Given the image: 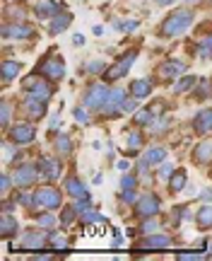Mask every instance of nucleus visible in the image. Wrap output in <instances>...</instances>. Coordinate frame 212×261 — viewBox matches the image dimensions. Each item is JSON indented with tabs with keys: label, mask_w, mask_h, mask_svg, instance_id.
Masks as SVG:
<instances>
[{
	"label": "nucleus",
	"mask_w": 212,
	"mask_h": 261,
	"mask_svg": "<svg viewBox=\"0 0 212 261\" xmlns=\"http://www.w3.org/2000/svg\"><path fill=\"white\" fill-rule=\"evenodd\" d=\"M171 172H174V165H169V162H166V165H162V169H159V179H166Z\"/></svg>",
	"instance_id": "a19ab883"
},
{
	"label": "nucleus",
	"mask_w": 212,
	"mask_h": 261,
	"mask_svg": "<svg viewBox=\"0 0 212 261\" xmlns=\"http://www.w3.org/2000/svg\"><path fill=\"white\" fill-rule=\"evenodd\" d=\"M155 119H157V114L152 112V109H142V112L135 114V121H138L140 126H152Z\"/></svg>",
	"instance_id": "bb28decb"
},
{
	"label": "nucleus",
	"mask_w": 212,
	"mask_h": 261,
	"mask_svg": "<svg viewBox=\"0 0 212 261\" xmlns=\"http://www.w3.org/2000/svg\"><path fill=\"white\" fill-rule=\"evenodd\" d=\"M188 3H195V0H188Z\"/></svg>",
	"instance_id": "5fc2aeb1"
},
{
	"label": "nucleus",
	"mask_w": 212,
	"mask_h": 261,
	"mask_svg": "<svg viewBox=\"0 0 212 261\" xmlns=\"http://www.w3.org/2000/svg\"><path fill=\"white\" fill-rule=\"evenodd\" d=\"M48 242H51V247H53L55 252H58V249H65V247H68V240H65V234H48Z\"/></svg>",
	"instance_id": "2f4dec72"
},
{
	"label": "nucleus",
	"mask_w": 212,
	"mask_h": 261,
	"mask_svg": "<svg viewBox=\"0 0 212 261\" xmlns=\"http://www.w3.org/2000/svg\"><path fill=\"white\" fill-rule=\"evenodd\" d=\"M37 17H51V15H58L60 12V3H53V0H44V3H39L37 5Z\"/></svg>",
	"instance_id": "4be33fe9"
},
{
	"label": "nucleus",
	"mask_w": 212,
	"mask_h": 261,
	"mask_svg": "<svg viewBox=\"0 0 212 261\" xmlns=\"http://www.w3.org/2000/svg\"><path fill=\"white\" fill-rule=\"evenodd\" d=\"M135 58H138V51H128L126 56L118 58V63L113 65V68H109V70L104 73V77H106V80H118V77H123V75L128 73V68L133 65Z\"/></svg>",
	"instance_id": "423d86ee"
},
{
	"label": "nucleus",
	"mask_w": 212,
	"mask_h": 261,
	"mask_svg": "<svg viewBox=\"0 0 212 261\" xmlns=\"http://www.w3.org/2000/svg\"><path fill=\"white\" fill-rule=\"evenodd\" d=\"M169 187H171V191H181V189L186 187V172H184V169H178V172H176Z\"/></svg>",
	"instance_id": "c756f323"
},
{
	"label": "nucleus",
	"mask_w": 212,
	"mask_h": 261,
	"mask_svg": "<svg viewBox=\"0 0 212 261\" xmlns=\"http://www.w3.org/2000/svg\"><path fill=\"white\" fill-rule=\"evenodd\" d=\"M128 167H130V162H128V160H120V162H118V169H123V172H126Z\"/></svg>",
	"instance_id": "603ef678"
},
{
	"label": "nucleus",
	"mask_w": 212,
	"mask_h": 261,
	"mask_svg": "<svg viewBox=\"0 0 212 261\" xmlns=\"http://www.w3.org/2000/svg\"><path fill=\"white\" fill-rule=\"evenodd\" d=\"M39 172H41V177L46 179V181H55V179L60 177V162L55 158H41Z\"/></svg>",
	"instance_id": "9b49d317"
},
{
	"label": "nucleus",
	"mask_w": 212,
	"mask_h": 261,
	"mask_svg": "<svg viewBox=\"0 0 212 261\" xmlns=\"http://www.w3.org/2000/svg\"><path fill=\"white\" fill-rule=\"evenodd\" d=\"M41 174L39 172V167H34V165H22V167L15 169V174H12V181L17 184V187H32L34 181H37V177Z\"/></svg>",
	"instance_id": "0eeeda50"
},
{
	"label": "nucleus",
	"mask_w": 212,
	"mask_h": 261,
	"mask_svg": "<svg viewBox=\"0 0 212 261\" xmlns=\"http://www.w3.org/2000/svg\"><path fill=\"white\" fill-rule=\"evenodd\" d=\"M10 123V104L5 102L3 104V126H8Z\"/></svg>",
	"instance_id": "c03bdc74"
},
{
	"label": "nucleus",
	"mask_w": 212,
	"mask_h": 261,
	"mask_svg": "<svg viewBox=\"0 0 212 261\" xmlns=\"http://www.w3.org/2000/svg\"><path fill=\"white\" fill-rule=\"evenodd\" d=\"M10 138H12L15 145H27V143L37 138V128L32 123H17L15 128L10 130Z\"/></svg>",
	"instance_id": "6e6552de"
},
{
	"label": "nucleus",
	"mask_w": 212,
	"mask_h": 261,
	"mask_svg": "<svg viewBox=\"0 0 212 261\" xmlns=\"http://www.w3.org/2000/svg\"><path fill=\"white\" fill-rule=\"evenodd\" d=\"M17 230H19L17 218H12V215H3V218H0V237L10 240V237L17 234Z\"/></svg>",
	"instance_id": "dca6fc26"
},
{
	"label": "nucleus",
	"mask_w": 212,
	"mask_h": 261,
	"mask_svg": "<svg viewBox=\"0 0 212 261\" xmlns=\"http://www.w3.org/2000/svg\"><path fill=\"white\" fill-rule=\"evenodd\" d=\"M195 48H198V56H200V58H212V32L198 39Z\"/></svg>",
	"instance_id": "393cba45"
},
{
	"label": "nucleus",
	"mask_w": 212,
	"mask_h": 261,
	"mask_svg": "<svg viewBox=\"0 0 212 261\" xmlns=\"http://www.w3.org/2000/svg\"><path fill=\"white\" fill-rule=\"evenodd\" d=\"M159 208H162V203H159L157 196L147 194V196H142V198H138V203H135V215H138V218H152V215L159 213Z\"/></svg>",
	"instance_id": "39448f33"
},
{
	"label": "nucleus",
	"mask_w": 212,
	"mask_h": 261,
	"mask_svg": "<svg viewBox=\"0 0 212 261\" xmlns=\"http://www.w3.org/2000/svg\"><path fill=\"white\" fill-rule=\"evenodd\" d=\"M73 22V15L70 12H58L53 19H51V27H48V32L51 34H60V32H65L68 29V24Z\"/></svg>",
	"instance_id": "a211bd4d"
},
{
	"label": "nucleus",
	"mask_w": 212,
	"mask_h": 261,
	"mask_svg": "<svg viewBox=\"0 0 212 261\" xmlns=\"http://www.w3.org/2000/svg\"><path fill=\"white\" fill-rule=\"evenodd\" d=\"M24 107H27V114L32 119H41L44 114H46V99L44 97H37V94H27V99H24Z\"/></svg>",
	"instance_id": "f8f14e48"
},
{
	"label": "nucleus",
	"mask_w": 212,
	"mask_h": 261,
	"mask_svg": "<svg viewBox=\"0 0 212 261\" xmlns=\"http://www.w3.org/2000/svg\"><path fill=\"white\" fill-rule=\"evenodd\" d=\"M44 244H46V237L41 232H27L24 240L19 242V247H22V249H41Z\"/></svg>",
	"instance_id": "aec40b11"
},
{
	"label": "nucleus",
	"mask_w": 212,
	"mask_h": 261,
	"mask_svg": "<svg viewBox=\"0 0 212 261\" xmlns=\"http://www.w3.org/2000/svg\"><path fill=\"white\" fill-rule=\"evenodd\" d=\"M126 145H128V150H133V152H135V150H140V148H142V136H140L138 130L128 133V143H126Z\"/></svg>",
	"instance_id": "7c9ffc66"
},
{
	"label": "nucleus",
	"mask_w": 212,
	"mask_h": 261,
	"mask_svg": "<svg viewBox=\"0 0 212 261\" xmlns=\"http://www.w3.org/2000/svg\"><path fill=\"white\" fill-rule=\"evenodd\" d=\"M73 215H77V211H75V205H70V208H65L63 215H60V223H63V225H70V223H73Z\"/></svg>",
	"instance_id": "e433bc0d"
},
{
	"label": "nucleus",
	"mask_w": 212,
	"mask_h": 261,
	"mask_svg": "<svg viewBox=\"0 0 212 261\" xmlns=\"http://www.w3.org/2000/svg\"><path fill=\"white\" fill-rule=\"evenodd\" d=\"M159 8H166V5H174V0H155Z\"/></svg>",
	"instance_id": "3c124183"
},
{
	"label": "nucleus",
	"mask_w": 212,
	"mask_h": 261,
	"mask_svg": "<svg viewBox=\"0 0 212 261\" xmlns=\"http://www.w3.org/2000/svg\"><path fill=\"white\" fill-rule=\"evenodd\" d=\"M39 75H44L48 83H55V80H60L65 75V65L60 58H46V61H41L39 65Z\"/></svg>",
	"instance_id": "7ed1b4c3"
},
{
	"label": "nucleus",
	"mask_w": 212,
	"mask_h": 261,
	"mask_svg": "<svg viewBox=\"0 0 212 261\" xmlns=\"http://www.w3.org/2000/svg\"><path fill=\"white\" fill-rule=\"evenodd\" d=\"M135 109H138V102H135V97H126L123 112H135Z\"/></svg>",
	"instance_id": "ea45409f"
},
{
	"label": "nucleus",
	"mask_w": 212,
	"mask_h": 261,
	"mask_svg": "<svg viewBox=\"0 0 212 261\" xmlns=\"http://www.w3.org/2000/svg\"><path fill=\"white\" fill-rule=\"evenodd\" d=\"M113 29H120V32H135V29H138V19H116V22H113Z\"/></svg>",
	"instance_id": "c85d7f7f"
},
{
	"label": "nucleus",
	"mask_w": 212,
	"mask_h": 261,
	"mask_svg": "<svg viewBox=\"0 0 212 261\" xmlns=\"http://www.w3.org/2000/svg\"><path fill=\"white\" fill-rule=\"evenodd\" d=\"M55 148H58V152L68 155V152L73 150V145H70V138H68V136H58V138H55Z\"/></svg>",
	"instance_id": "473e14b6"
},
{
	"label": "nucleus",
	"mask_w": 212,
	"mask_h": 261,
	"mask_svg": "<svg viewBox=\"0 0 212 261\" xmlns=\"http://www.w3.org/2000/svg\"><path fill=\"white\" fill-rule=\"evenodd\" d=\"M120 187H123V189H135V187H138V179L133 177V174H126V177H123V181H120Z\"/></svg>",
	"instance_id": "58836bf2"
},
{
	"label": "nucleus",
	"mask_w": 212,
	"mask_h": 261,
	"mask_svg": "<svg viewBox=\"0 0 212 261\" xmlns=\"http://www.w3.org/2000/svg\"><path fill=\"white\" fill-rule=\"evenodd\" d=\"M34 196H37V203L41 205V208L53 211V208L60 205V191H58L55 187H41V189L34 191Z\"/></svg>",
	"instance_id": "20e7f679"
},
{
	"label": "nucleus",
	"mask_w": 212,
	"mask_h": 261,
	"mask_svg": "<svg viewBox=\"0 0 212 261\" xmlns=\"http://www.w3.org/2000/svg\"><path fill=\"white\" fill-rule=\"evenodd\" d=\"M65 191L73 196L75 201H89V191H87V187L77 177L65 179Z\"/></svg>",
	"instance_id": "4468645a"
},
{
	"label": "nucleus",
	"mask_w": 212,
	"mask_h": 261,
	"mask_svg": "<svg viewBox=\"0 0 212 261\" xmlns=\"http://www.w3.org/2000/svg\"><path fill=\"white\" fill-rule=\"evenodd\" d=\"M207 90H210V83H207V80H200V90H198V94H200V97H205V94H207Z\"/></svg>",
	"instance_id": "de8ad7c7"
},
{
	"label": "nucleus",
	"mask_w": 212,
	"mask_h": 261,
	"mask_svg": "<svg viewBox=\"0 0 212 261\" xmlns=\"http://www.w3.org/2000/svg\"><path fill=\"white\" fill-rule=\"evenodd\" d=\"M73 41H75V46H82V44H84V37H82V34H75Z\"/></svg>",
	"instance_id": "8fccbe9b"
},
{
	"label": "nucleus",
	"mask_w": 212,
	"mask_h": 261,
	"mask_svg": "<svg viewBox=\"0 0 212 261\" xmlns=\"http://www.w3.org/2000/svg\"><path fill=\"white\" fill-rule=\"evenodd\" d=\"M162 160H166V150L164 148H149L147 152H145V158L140 160V172H147L149 165H159Z\"/></svg>",
	"instance_id": "2eb2a0df"
},
{
	"label": "nucleus",
	"mask_w": 212,
	"mask_h": 261,
	"mask_svg": "<svg viewBox=\"0 0 212 261\" xmlns=\"http://www.w3.org/2000/svg\"><path fill=\"white\" fill-rule=\"evenodd\" d=\"M89 73H104V63H102V61H92V63H89Z\"/></svg>",
	"instance_id": "37998d69"
},
{
	"label": "nucleus",
	"mask_w": 212,
	"mask_h": 261,
	"mask_svg": "<svg viewBox=\"0 0 212 261\" xmlns=\"http://www.w3.org/2000/svg\"><path fill=\"white\" fill-rule=\"evenodd\" d=\"M3 37L5 39H32V37H37V32L29 27V24L19 22V24H5L3 27Z\"/></svg>",
	"instance_id": "9d476101"
},
{
	"label": "nucleus",
	"mask_w": 212,
	"mask_h": 261,
	"mask_svg": "<svg viewBox=\"0 0 212 261\" xmlns=\"http://www.w3.org/2000/svg\"><path fill=\"white\" fill-rule=\"evenodd\" d=\"M193 158H195V162H210L212 160V140H203L198 148H195V152H193Z\"/></svg>",
	"instance_id": "5701e85b"
},
{
	"label": "nucleus",
	"mask_w": 212,
	"mask_h": 261,
	"mask_svg": "<svg viewBox=\"0 0 212 261\" xmlns=\"http://www.w3.org/2000/svg\"><path fill=\"white\" fill-rule=\"evenodd\" d=\"M10 189V177H3V194Z\"/></svg>",
	"instance_id": "864d4df0"
},
{
	"label": "nucleus",
	"mask_w": 212,
	"mask_h": 261,
	"mask_svg": "<svg viewBox=\"0 0 212 261\" xmlns=\"http://www.w3.org/2000/svg\"><path fill=\"white\" fill-rule=\"evenodd\" d=\"M198 225H200V227H205V230H207V227H212V208H207V205H205V208H200V213H198Z\"/></svg>",
	"instance_id": "cd10ccee"
},
{
	"label": "nucleus",
	"mask_w": 212,
	"mask_h": 261,
	"mask_svg": "<svg viewBox=\"0 0 212 261\" xmlns=\"http://www.w3.org/2000/svg\"><path fill=\"white\" fill-rule=\"evenodd\" d=\"M191 22H193V10H174L164 19L162 34L164 37H178V34H184L186 29L191 27Z\"/></svg>",
	"instance_id": "f257e3e1"
},
{
	"label": "nucleus",
	"mask_w": 212,
	"mask_h": 261,
	"mask_svg": "<svg viewBox=\"0 0 212 261\" xmlns=\"http://www.w3.org/2000/svg\"><path fill=\"white\" fill-rule=\"evenodd\" d=\"M48 128L53 130V128H60V116L55 114V116H51V121H48Z\"/></svg>",
	"instance_id": "49530a36"
},
{
	"label": "nucleus",
	"mask_w": 212,
	"mask_h": 261,
	"mask_svg": "<svg viewBox=\"0 0 212 261\" xmlns=\"http://www.w3.org/2000/svg\"><path fill=\"white\" fill-rule=\"evenodd\" d=\"M130 94L135 97V99H145L152 94V80L147 77H142V80H135V83L130 85Z\"/></svg>",
	"instance_id": "f3484780"
},
{
	"label": "nucleus",
	"mask_w": 212,
	"mask_h": 261,
	"mask_svg": "<svg viewBox=\"0 0 212 261\" xmlns=\"http://www.w3.org/2000/svg\"><path fill=\"white\" fill-rule=\"evenodd\" d=\"M19 68H22V65H19L17 61H5V63H3V70H0V73H3V83L5 85L12 83V80L17 77Z\"/></svg>",
	"instance_id": "b1692460"
},
{
	"label": "nucleus",
	"mask_w": 212,
	"mask_h": 261,
	"mask_svg": "<svg viewBox=\"0 0 212 261\" xmlns=\"http://www.w3.org/2000/svg\"><path fill=\"white\" fill-rule=\"evenodd\" d=\"M169 244H171V237H166V234H149L140 249H166Z\"/></svg>",
	"instance_id": "6ab92c4d"
},
{
	"label": "nucleus",
	"mask_w": 212,
	"mask_h": 261,
	"mask_svg": "<svg viewBox=\"0 0 212 261\" xmlns=\"http://www.w3.org/2000/svg\"><path fill=\"white\" fill-rule=\"evenodd\" d=\"M120 198H123L126 203H138V194H135V189H123Z\"/></svg>",
	"instance_id": "c9c22d12"
},
{
	"label": "nucleus",
	"mask_w": 212,
	"mask_h": 261,
	"mask_svg": "<svg viewBox=\"0 0 212 261\" xmlns=\"http://www.w3.org/2000/svg\"><path fill=\"white\" fill-rule=\"evenodd\" d=\"M120 244H123V240H120V234H118V232H113V247L118 249Z\"/></svg>",
	"instance_id": "09e8293b"
},
{
	"label": "nucleus",
	"mask_w": 212,
	"mask_h": 261,
	"mask_svg": "<svg viewBox=\"0 0 212 261\" xmlns=\"http://www.w3.org/2000/svg\"><path fill=\"white\" fill-rule=\"evenodd\" d=\"M200 201H205V203L210 201L212 203V189H203V191H200Z\"/></svg>",
	"instance_id": "a18cd8bd"
},
{
	"label": "nucleus",
	"mask_w": 212,
	"mask_h": 261,
	"mask_svg": "<svg viewBox=\"0 0 212 261\" xmlns=\"http://www.w3.org/2000/svg\"><path fill=\"white\" fill-rule=\"evenodd\" d=\"M186 65L181 61H169L166 65H162V77H176L178 73H184Z\"/></svg>",
	"instance_id": "a878e982"
},
{
	"label": "nucleus",
	"mask_w": 212,
	"mask_h": 261,
	"mask_svg": "<svg viewBox=\"0 0 212 261\" xmlns=\"http://www.w3.org/2000/svg\"><path fill=\"white\" fill-rule=\"evenodd\" d=\"M41 227H53L55 225V218L51 213H44V215H39V220H37Z\"/></svg>",
	"instance_id": "4c0bfd02"
},
{
	"label": "nucleus",
	"mask_w": 212,
	"mask_h": 261,
	"mask_svg": "<svg viewBox=\"0 0 212 261\" xmlns=\"http://www.w3.org/2000/svg\"><path fill=\"white\" fill-rule=\"evenodd\" d=\"M210 3H212V0H210Z\"/></svg>",
	"instance_id": "6e6d98bb"
},
{
	"label": "nucleus",
	"mask_w": 212,
	"mask_h": 261,
	"mask_svg": "<svg viewBox=\"0 0 212 261\" xmlns=\"http://www.w3.org/2000/svg\"><path fill=\"white\" fill-rule=\"evenodd\" d=\"M195 85V77H181L178 80V85H174V92L178 94V92H186V90H191Z\"/></svg>",
	"instance_id": "72a5a7b5"
},
{
	"label": "nucleus",
	"mask_w": 212,
	"mask_h": 261,
	"mask_svg": "<svg viewBox=\"0 0 212 261\" xmlns=\"http://www.w3.org/2000/svg\"><path fill=\"white\" fill-rule=\"evenodd\" d=\"M152 230H157V223L155 220H149V218H145V223H142V232H152Z\"/></svg>",
	"instance_id": "79ce46f5"
},
{
	"label": "nucleus",
	"mask_w": 212,
	"mask_h": 261,
	"mask_svg": "<svg viewBox=\"0 0 212 261\" xmlns=\"http://www.w3.org/2000/svg\"><path fill=\"white\" fill-rule=\"evenodd\" d=\"M73 116L80 123H82V126H87V123H89V116H87V107H84V104H82V107H75V109H73Z\"/></svg>",
	"instance_id": "f704fd0d"
},
{
	"label": "nucleus",
	"mask_w": 212,
	"mask_h": 261,
	"mask_svg": "<svg viewBox=\"0 0 212 261\" xmlns=\"http://www.w3.org/2000/svg\"><path fill=\"white\" fill-rule=\"evenodd\" d=\"M24 87H27V92L37 94V97H44V99L51 97V85L44 83V80H39L37 75H29L27 80H24Z\"/></svg>",
	"instance_id": "ddd939ff"
},
{
	"label": "nucleus",
	"mask_w": 212,
	"mask_h": 261,
	"mask_svg": "<svg viewBox=\"0 0 212 261\" xmlns=\"http://www.w3.org/2000/svg\"><path fill=\"white\" fill-rule=\"evenodd\" d=\"M109 99V90L104 87V85H92V87H87V92H84L82 102L87 109H104V104Z\"/></svg>",
	"instance_id": "f03ea898"
},
{
	"label": "nucleus",
	"mask_w": 212,
	"mask_h": 261,
	"mask_svg": "<svg viewBox=\"0 0 212 261\" xmlns=\"http://www.w3.org/2000/svg\"><path fill=\"white\" fill-rule=\"evenodd\" d=\"M193 128L198 130V133H210L212 130V109H205V112H200L195 116Z\"/></svg>",
	"instance_id": "412c9836"
},
{
	"label": "nucleus",
	"mask_w": 212,
	"mask_h": 261,
	"mask_svg": "<svg viewBox=\"0 0 212 261\" xmlns=\"http://www.w3.org/2000/svg\"><path fill=\"white\" fill-rule=\"evenodd\" d=\"M123 104H126V92L113 87V90H109V99L104 104V112L109 116H118V114H123Z\"/></svg>",
	"instance_id": "1a4fd4ad"
}]
</instances>
